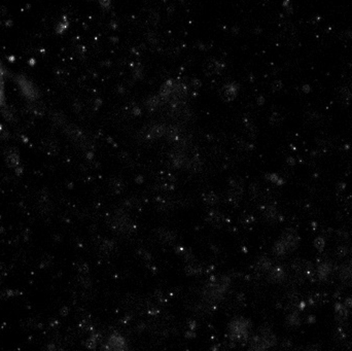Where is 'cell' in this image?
<instances>
[{"instance_id":"obj_1","label":"cell","mask_w":352,"mask_h":351,"mask_svg":"<svg viewBox=\"0 0 352 351\" xmlns=\"http://www.w3.org/2000/svg\"><path fill=\"white\" fill-rule=\"evenodd\" d=\"M5 99V77H4V70L0 62V105L4 102Z\"/></svg>"},{"instance_id":"obj_2","label":"cell","mask_w":352,"mask_h":351,"mask_svg":"<svg viewBox=\"0 0 352 351\" xmlns=\"http://www.w3.org/2000/svg\"><path fill=\"white\" fill-rule=\"evenodd\" d=\"M315 246L317 247L318 249H322L323 248V246H324V241H323V239H322V238H317L316 240H315Z\"/></svg>"},{"instance_id":"obj_3","label":"cell","mask_w":352,"mask_h":351,"mask_svg":"<svg viewBox=\"0 0 352 351\" xmlns=\"http://www.w3.org/2000/svg\"><path fill=\"white\" fill-rule=\"evenodd\" d=\"M346 305H348V306H352V300H347V302L345 303Z\"/></svg>"}]
</instances>
